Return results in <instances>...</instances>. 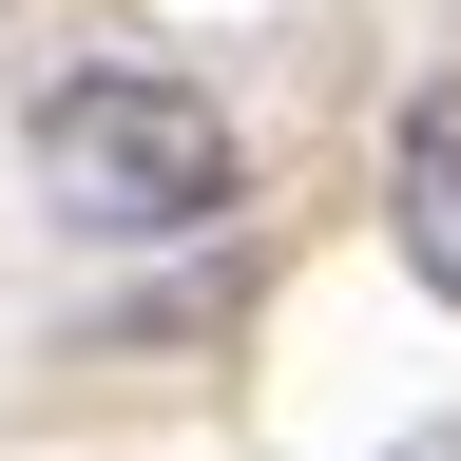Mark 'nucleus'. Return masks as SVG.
I'll use <instances>...</instances> for the list:
<instances>
[{
  "instance_id": "nucleus-1",
  "label": "nucleus",
  "mask_w": 461,
  "mask_h": 461,
  "mask_svg": "<svg viewBox=\"0 0 461 461\" xmlns=\"http://www.w3.org/2000/svg\"><path fill=\"white\" fill-rule=\"evenodd\" d=\"M230 193H250V135L173 58H77L39 96V212L96 250H193V230H230Z\"/></svg>"
},
{
  "instance_id": "nucleus-2",
  "label": "nucleus",
  "mask_w": 461,
  "mask_h": 461,
  "mask_svg": "<svg viewBox=\"0 0 461 461\" xmlns=\"http://www.w3.org/2000/svg\"><path fill=\"white\" fill-rule=\"evenodd\" d=\"M384 212H403V269L461 308V96H423L403 115V154H384Z\"/></svg>"
},
{
  "instance_id": "nucleus-3",
  "label": "nucleus",
  "mask_w": 461,
  "mask_h": 461,
  "mask_svg": "<svg viewBox=\"0 0 461 461\" xmlns=\"http://www.w3.org/2000/svg\"><path fill=\"white\" fill-rule=\"evenodd\" d=\"M403 461H461V442H403Z\"/></svg>"
}]
</instances>
